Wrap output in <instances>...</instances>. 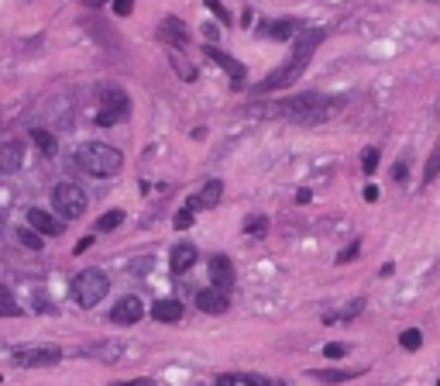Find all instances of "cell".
<instances>
[{
  "label": "cell",
  "mask_w": 440,
  "mask_h": 386,
  "mask_svg": "<svg viewBox=\"0 0 440 386\" xmlns=\"http://www.w3.org/2000/svg\"><path fill=\"white\" fill-rule=\"evenodd\" d=\"M327 42V28L320 25H306V28H299L296 32V45H292V52H289V59L282 62L279 69H272L262 83L251 86V93H276V90H285L289 83H299L303 80V73H306V66L313 62V52Z\"/></svg>",
  "instance_id": "cell-1"
},
{
  "label": "cell",
  "mask_w": 440,
  "mask_h": 386,
  "mask_svg": "<svg viewBox=\"0 0 440 386\" xmlns=\"http://www.w3.org/2000/svg\"><path fill=\"white\" fill-rule=\"evenodd\" d=\"M344 100L341 97H327V93H296V97H285V100H276L272 107H265L272 118H285V121H296V125H317V121H327L330 114H337Z\"/></svg>",
  "instance_id": "cell-2"
},
{
  "label": "cell",
  "mask_w": 440,
  "mask_h": 386,
  "mask_svg": "<svg viewBox=\"0 0 440 386\" xmlns=\"http://www.w3.org/2000/svg\"><path fill=\"white\" fill-rule=\"evenodd\" d=\"M73 163L80 166L86 176H97V179H107V176H118L124 166V156L114 145H104V142H83L73 156Z\"/></svg>",
  "instance_id": "cell-3"
},
{
  "label": "cell",
  "mask_w": 440,
  "mask_h": 386,
  "mask_svg": "<svg viewBox=\"0 0 440 386\" xmlns=\"http://www.w3.org/2000/svg\"><path fill=\"white\" fill-rule=\"evenodd\" d=\"M69 294H73V301L80 303V307L90 310V307H97V303L111 294V276H107L104 269H83L80 276H73Z\"/></svg>",
  "instance_id": "cell-4"
},
{
  "label": "cell",
  "mask_w": 440,
  "mask_h": 386,
  "mask_svg": "<svg viewBox=\"0 0 440 386\" xmlns=\"http://www.w3.org/2000/svg\"><path fill=\"white\" fill-rule=\"evenodd\" d=\"M97 100H100V114H97L100 128H111V125H120L131 118V97L120 86H100Z\"/></svg>",
  "instance_id": "cell-5"
},
{
  "label": "cell",
  "mask_w": 440,
  "mask_h": 386,
  "mask_svg": "<svg viewBox=\"0 0 440 386\" xmlns=\"http://www.w3.org/2000/svg\"><path fill=\"white\" fill-rule=\"evenodd\" d=\"M86 190L76 186V183H69V179H62V183H55V190H52V207H55V214L62 217V221H76V217L86 214Z\"/></svg>",
  "instance_id": "cell-6"
},
{
  "label": "cell",
  "mask_w": 440,
  "mask_h": 386,
  "mask_svg": "<svg viewBox=\"0 0 440 386\" xmlns=\"http://www.w3.org/2000/svg\"><path fill=\"white\" fill-rule=\"evenodd\" d=\"M62 359V352L55 345H38V348H17L14 352V362L24 366V369H41V366H55Z\"/></svg>",
  "instance_id": "cell-7"
},
{
  "label": "cell",
  "mask_w": 440,
  "mask_h": 386,
  "mask_svg": "<svg viewBox=\"0 0 440 386\" xmlns=\"http://www.w3.org/2000/svg\"><path fill=\"white\" fill-rule=\"evenodd\" d=\"M203 52H206V55H210V59H213V62H217V66H220V69L234 80V86H244V76H248L244 62H238L231 52H224V48H217V45H206Z\"/></svg>",
  "instance_id": "cell-8"
},
{
  "label": "cell",
  "mask_w": 440,
  "mask_h": 386,
  "mask_svg": "<svg viewBox=\"0 0 440 386\" xmlns=\"http://www.w3.org/2000/svg\"><path fill=\"white\" fill-rule=\"evenodd\" d=\"M21 166H24V142H17V138L0 142V176H10Z\"/></svg>",
  "instance_id": "cell-9"
},
{
  "label": "cell",
  "mask_w": 440,
  "mask_h": 386,
  "mask_svg": "<svg viewBox=\"0 0 440 386\" xmlns=\"http://www.w3.org/2000/svg\"><path fill=\"white\" fill-rule=\"evenodd\" d=\"M206 266H210V280H213V287H220V290H231L234 287V262H231V256H210L206 259Z\"/></svg>",
  "instance_id": "cell-10"
},
{
  "label": "cell",
  "mask_w": 440,
  "mask_h": 386,
  "mask_svg": "<svg viewBox=\"0 0 440 386\" xmlns=\"http://www.w3.org/2000/svg\"><path fill=\"white\" fill-rule=\"evenodd\" d=\"M145 317V303L138 297H120L114 307H111V321L114 324H138Z\"/></svg>",
  "instance_id": "cell-11"
},
{
  "label": "cell",
  "mask_w": 440,
  "mask_h": 386,
  "mask_svg": "<svg viewBox=\"0 0 440 386\" xmlns=\"http://www.w3.org/2000/svg\"><path fill=\"white\" fill-rule=\"evenodd\" d=\"M159 39L165 45H172V48H186L190 45V32H186V25L176 14H165V21L159 25Z\"/></svg>",
  "instance_id": "cell-12"
},
{
  "label": "cell",
  "mask_w": 440,
  "mask_h": 386,
  "mask_svg": "<svg viewBox=\"0 0 440 386\" xmlns=\"http://www.w3.org/2000/svg\"><path fill=\"white\" fill-rule=\"evenodd\" d=\"M220 197H224V183H220V179H210L200 193H193L186 204H190V207L200 214V211H213V207L220 204Z\"/></svg>",
  "instance_id": "cell-13"
},
{
  "label": "cell",
  "mask_w": 440,
  "mask_h": 386,
  "mask_svg": "<svg viewBox=\"0 0 440 386\" xmlns=\"http://www.w3.org/2000/svg\"><path fill=\"white\" fill-rule=\"evenodd\" d=\"M28 224L41 231L45 238H59L62 231H66V221H55V214H48V211H41V207H31L28 211Z\"/></svg>",
  "instance_id": "cell-14"
},
{
  "label": "cell",
  "mask_w": 440,
  "mask_h": 386,
  "mask_svg": "<svg viewBox=\"0 0 440 386\" xmlns=\"http://www.w3.org/2000/svg\"><path fill=\"white\" fill-rule=\"evenodd\" d=\"M197 307H200L203 314H227V307H231L227 290H220V287H206V290L197 294Z\"/></svg>",
  "instance_id": "cell-15"
},
{
  "label": "cell",
  "mask_w": 440,
  "mask_h": 386,
  "mask_svg": "<svg viewBox=\"0 0 440 386\" xmlns=\"http://www.w3.org/2000/svg\"><path fill=\"white\" fill-rule=\"evenodd\" d=\"M197 259H200V252H197V245H176L172 249V256H169V269L176 273V276H183V273H190L193 266H197Z\"/></svg>",
  "instance_id": "cell-16"
},
{
  "label": "cell",
  "mask_w": 440,
  "mask_h": 386,
  "mask_svg": "<svg viewBox=\"0 0 440 386\" xmlns=\"http://www.w3.org/2000/svg\"><path fill=\"white\" fill-rule=\"evenodd\" d=\"M364 369H310L306 376L317 380V383H348V380H358Z\"/></svg>",
  "instance_id": "cell-17"
},
{
  "label": "cell",
  "mask_w": 440,
  "mask_h": 386,
  "mask_svg": "<svg viewBox=\"0 0 440 386\" xmlns=\"http://www.w3.org/2000/svg\"><path fill=\"white\" fill-rule=\"evenodd\" d=\"M152 317H155L159 324H176V321H183V303L172 301V297L152 303Z\"/></svg>",
  "instance_id": "cell-18"
},
{
  "label": "cell",
  "mask_w": 440,
  "mask_h": 386,
  "mask_svg": "<svg viewBox=\"0 0 440 386\" xmlns=\"http://www.w3.org/2000/svg\"><path fill=\"white\" fill-rule=\"evenodd\" d=\"M299 28H303L299 21H292V18H279V21H269V25H265V35L276 39V42H285V39H296Z\"/></svg>",
  "instance_id": "cell-19"
},
{
  "label": "cell",
  "mask_w": 440,
  "mask_h": 386,
  "mask_svg": "<svg viewBox=\"0 0 440 386\" xmlns=\"http://www.w3.org/2000/svg\"><path fill=\"white\" fill-rule=\"evenodd\" d=\"M217 383H255V386H269L272 380L262 373H217Z\"/></svg>",
  "instance_id": "cell-20"
},
{
  "label": "cell",
  "mask_w": 440,
  "mask_h": 386,
  "mask_svg": "<svg viewBox=\"0 0 440 386\" xmlns=\"http://www.w3.org/2000/svg\"><path fill=\"white\" fill-rule=\"evenodd\" d=\"M14 238H17L28 252H41V249H45V245H41V238H45V235L35 231V228H17V231H14Z\"/></svg>",
  "instance_id": "cell-21"
},
{
  "label": "cell",
  "mask_w": 440,
  "mask_h": 386,
  "mask_svg": "<svg viewBox=\"0 0 440 386\" xmlns=\"http://www.w3.org/2000/svg\"><path fill=\"white\" fill-rule=\"evenodd\" d=\"M31 138H35V145H38L45 156H55V152H59V142H55V135H52V131L35 128V131H31Z\"/></svg>",
  "instance_id": "cell-22"
},
{
  "label": "cell",
  "mask_w": 440,
  "mask_h": 386,
  "mask_svg": "<svg viewBox=\"0 0 440 386\" xmlns=\"http://www.w3.org/2000/svg\"><path fill=\"white\" fill-rule=\"evenodd\" d=\"M361 310H364V301H351L348 303V307H344V314H323V324H334V321H351V317H355V314H361Z\"/></svg>",
  "instance_id": "cell-23"
},
{
  "label": "cell",
  "mask_w": 440,
  "mask_h": 386,
  "mask_svg": "<svg viewBox=\"0 0 440 386\" xmlns=\"http://www.w3.org/2000/svg\"><path fill=\"white\" fill-rule=\"evenodd\" d=\"M440 172V142L434 145V152H430V159H427V170H423V186H430L434 179H437Z\"/></svg>",
  "instance_id": "cell-24"
},
{
  "label": "cell",
  "mask_w": 440,
  "mask_h": 386,
  "mask_svg": "<svg viewBox=\"0 0 440 386\" xmlns=\"http://www.w3.org/2000/svg\"><path fill=\"white\" fill-rule=\"evenodd\" d=\"M378 159H382V156H378V149H375V145H368V149L361 152V172H364V176H371V172L378 170Z\"/></svg>",
  "instance_id": "cell-25"
},
{
  "label": "cell",
  "mask_w": 440,
  "mask_h": 386,
  "mask_svg": "<svg viewBox=\"0 0 440 386\" xmlns=\"http://www.w3.org/2000/svg\"><path fill=\"white\" fill-rule=\"evenodd\" d=\"M244 231H248V235H258V238H262V235L269 231V217H262V214L244 217Z\"/></svg>",
  "instance_id": "cell-26"
},
{
  "label": "cell",
  "mask_w": 440,
  "mask_h": 386,
  "mask_svg": "<svg viewBox=\"0 0 440 386\" xmlns=\"http://www.w3.org/2000/svg\"><path fill=\"white\" fill-rule=\"evenodd\" d=\"M17 314V303H14V294L7 287H0V317H14Z\"/></svg>",
  "instance_id": "cell-27"
},
{
  "label": "cell",
  "mask_w": 440,
  "mask_h": 386,
  "mask_svg": "<svg viewBox=\"0 0 440 386\" xmlns=\"http://www.w3.org/2000/svg\"><path fill=\"white\" fill-rule=\"evenodd\" d=\"M399 345L406 348V352H416V348L423 345V335H420L416 328H406V331L399 335Z\"/></svg>",
  "instance_id": "cell-28"
},
{
  "label": "cell",
  "mask_w": 440,
  "mask_h": 386,
  "mask_svg": "<svg viewBox=\"0 0 440 386\" xmlns=\"http://www.w3.org/2000/svg\"><path fill=\"white\" fill-rule=\"evenodd\" d=\"M120 221H124V211H107V214L97 221V231H114Z\"/></svg>",
  "instance_id": "cell-29"
},
{
  "label": "cell",
  "mask_w": 440,
  "mask_h": 386,
  "mask_svg": "<svg viewBox=\"0 0 440 386\" xmlns=\"http://www.w3.org/2000/svg\"><path fill=\"white\" fill-rule=\"evenodd\" d=\"M193 217H197V211H193V207H190V204H186V207H183V211H179V214L172 217V224H176V228H179V231H186V228H193Z\"/></svg>",
  "instance_id": "cell-30"
},
{
  "label": "cell",
  "mask_w": 440,
  "mask_h": 386,
  "mask_svg": "<svg viewBox=\"0 0 440 386\" xmlns=\"http://www.w3.org/2000/svg\"><path fill=\"white\" fill-rule=\"evenodd\" d=\"M361 256V242H351L344 252H337V266H348V262H355Z\"/></svg>",
  "instance_id": "cell-31"
},
{
  "label": "cell",
  "mask_w": 440,
  "mask_h": 386,
  "mask_svg": "<svg viewBox=\"0 0 440 386\" xmlns=\"http://www.w3.org/2000/svg\"><path fill=\"white\" fill-rule=\"evenodd\" d=\"M203 4H206V7H210V11H213V14L220 18V25H224V28L231 25V11H227V7H224L220 0H203Z\"/></svg>",
  "instance_id": "cell-32"
},
{
  "label": "cell",
  "mask_w": 440,
  "mask_h": 386,
  "mask_svg": "<svg viewBox=\"0 0 440 386\" xmlns=\"http://www.w3.org/2000/svg\"><path fill=\"white\" fill-rule=\"evenodd\" d=\"M348 352H351V348H348L344 342H327L323 345V355H327V359H341V355H348Z\"/></svg>",
  "instance_id": "cell-33"
},
{
  "label": "cell",
  "mask_w": 440,
  "mask_h": 386,
  "mask_svg": "<svg viewBox=\"0 0 440 386\" xmlns=\"http://www.w3.org/2000/svg\"><path fill=\"white\" fill-rule=\"evenodd\" d=\"M172 66L183 73V80H186V83H193V80H197V69H193V66H183V62H179V55H172Z\"/></svg>",
  "instance_id": "cell-34"
},
{
  "label": "cell",
  "mask_w": 440,
  "mask_h": 386,
  "mask_svg": "<svg viewBox=\"0 0 440 386\" xmlns=\"http://www.w3.org/2000/svg\"><path fill=\"white\" fill-rule=\"evenodd\" d=\"M131 11H134V0H114V14L118 18H127Z\"/></svg>",
  "instance_id": "cell-35"
},
{
  "label": "cell",
  "mask_w": 440,
  "mask_h": 386,
  "mask_svg": "<svg viewBox=\"0 0 440 386\" xmlns=\"http://www.w3.org/2000/svg\"><path fill=\"white\" fill-rule=\"evenodd\" d=\"M406 176H409V170H406V159H399V163L392 166V179H396V183H406Z\"/></svg>",
  "instance_id": "cell-36"
},
{
  "label": "cell",
  "mask_w": 440,
  "mask_h": 386,
  "mask_svg": "<svg viewBox=\"0 0 440 386\" xmlns=\"http://www.w3.org/2000/svg\"><path fill=\"white\" fill-rule=\"evenodd\" d=\"M361 193H364V200H368V204H375V200H378V186H375V183H368Z\"/></svg>",
  "instance_id": "cell-37"
},
{
  "label": "cell",
  "mask_w": 440,
  "mask_h": 386,
  "mask_svg": "<svg viewBox=\"0 0 440 386\" xmlns=\"http://www.w3.org/2000/svg\"><path fill=\"white\" fill-rule=\"evenodd\" d=\"M90 245H93V238H80V242H76V249H73V252H76V256H83V252H86V249H90Z\"/></svg>",
  "instance_id": "cell-38"
},
{
  "label": "cell",
  "mask_w": 440,
  "mask_h": 386,
  "mask_svg": "<svg viewBox=\"0 0 440 386\" xmlns=\"http://www.w3.org/2000/svg\"><path fill=\"white\" fill-rule=\"evenodd\" d=\"M310 200H313L310 190H299V193H296V204H310Z\"/></svg>",
  "instance_id": "cell-39"
},
{
  "label": "cell",
  "mask_w": 440,
  "mask_h": 386,
  "mask_svg": "<svg viewBox=\"0 0 440 386\" xmlns=\"http://www.w3.org/2000/svg\"><path fill=\"white\" fill-rule=\"evenodd\" d=\"M392 273H396V262H385V266L378 269V276H392Z\"/></svg>",
  "instance_id": "cell-40"
},
{
  "label": "cell",
  "mask_w": 440,
  "mask_h": 386,
  "mask_svg": "<svg viewBox=\"0 0 440 386\" xmlns=\"http://www.w3.org/2000/svg\"><path fill=\"white\" fill-rule=\"evenodd\" d=\"M203 32H206V39H210V42H213V39H217V32H220V28H217V25H206V28H203Z\"/></svg>",
  "instance_id": "cell-41"
},
{
  "label": "cell",
  "mask_w": 440,
  "mask_h": 386,
  "mask_svg": "<svg viewBox=\"0 0 440 386\" xmlns=\"http://www.w3.org/2000/svg\"><path fill=\"white\" fill-rule=\"evenodd\" d=\"M107 0H86V7H104Z\"/></svg>",
  "instance_id": "cell-42"
}]
</instances>
